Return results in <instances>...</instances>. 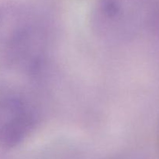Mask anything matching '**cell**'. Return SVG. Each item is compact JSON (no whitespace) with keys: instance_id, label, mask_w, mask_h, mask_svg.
<instances>
[{"instance_id":"obj_1","label":"cell","mask_w":159,"mask_h":159,"mask_svg":"<svg viewBox=\"0 0 159 159\" xmlns=\"http://www.w3.org/2000/svg\"><path fill=\"white\" fill-rule=\"evenodd\" d=\"M50 34L48 18L34 3L0 1V61L8 71L38 76L49 54Z\"/></svg>"},{"instance_id":"obj_2","label":"cell","mask_w":159,"mask_h":159,"mask_svg":"<svg viewBox=\"0 0 159 159\" xmlns=\"http://www.w3.org/2000/svg\"><path fill=\"white\" fill-rule=\"evenodd\" d=\"M40 111L25 87L0 85V148L12 149L24 142L36 130Z\"/></svg>"},{"instance_id":"obj_3","label":"cell","mask_w":159,"mask_h":159,"mask_svg":"<svg viewBox=\"0 0 159 159\" xmlns=\"http://www.w3.org/2000/svg\"><path fill=\"white\" fill-rule=\"evenodd\" d=\"M142 0H99L92 14V29L102 41L126 43L142 21Z\"/></svg>"}]
</instances>
